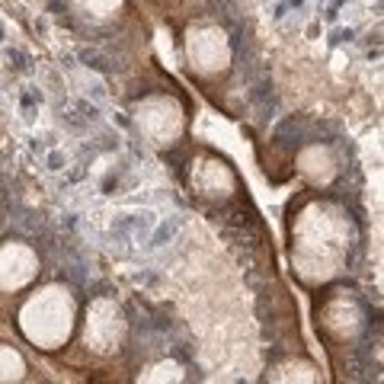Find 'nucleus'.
Wrapping results in <instances>:
<instances>
[{
  "label": "nucleus",
  "instance_id": "f257e3e1",
  "mask_svg": "<svg viewBox=\"0 0 384 384\" xmlns=\"http://www.w3.org/2000/svg\"><path fill=\"white\" fill-rule=\"evenodd\" d=\"M179 228H182V215H170L167 221H160L157 231L147 237V250H160V247H167V243H173Z\"/></svg>",
  "mask_w": 384,
  "mask_h": 384
},
{
  "label": "nucleus",
  "instance_id": "f03ea898",
  "mask_svg": "<svg viewBox=\"0 0 384 384\" xmlns=\"http://www.w3.org/2000/svg\"><path fill=\"white\" fill-rule=\"evenodd\" d=\"M80 61H83L86 67H90V71H100V74H112V64H109V61L103 58V55H100L96 48H83V51H80Z\"/></svg>",
  "mask_w": 384,
  "mask_h": 384
},
{
  "label": "nucleus",
  "instance_id": "7ed1b4c3",
  "mask_svg": "<svg viewBox=\"0 0 384 384\" xmlns=\"http://www.w3.org/2000/svg\"><path fill=\"white\" fill-rule=\"evenodd\" d=\"M77 112L83 116V122H86V125H90V122H93V125H100V122H103V116H100V106H93V103H86V100H80V103H77Z\"/></svg>",
  "mask_w": 384,
  "mask_h": 384
},
{
  "label": "nucleus",
  "instance_id": "20e7f679",
  "mask_svg": "<svg viewBox=\"0 0 384 384\" xmlns=\"http://www.w3.org/2000/svg\"><path fill=\"white\" fill-rule=\"evenodd\" d=\"M7 58H10V67H16V71L29 74V58L23 55V51H7Z\"/></svg>",
  "mask_w": 384,
  "mask_h": 384
},
{
  "label": "nucleus",
  "instance_id": "39448f33",
  "mask_svg": "<svg viewBox=\"0 0 384 384\" xmlns=\"http://www.w3.org/2000/svg\"><path fill=\"white\" fill-rule=\"evenodd\" d=\"M64 167H67V160L61 157V151H51V154H48V170L58 173V170H64Z\"/></svg>",
  "mask_w": 384,
  "mask_h": 384
},
{
  "label": "nucleus",
  "instance_id": "423d86ee",
  "mask_svg": "<svg viewBox=\"0 0 384 384\" xmlns=\"http://www.w3.org/2000/svg\"><path fill=\"white\" fill-rule=\"evenodd\" d=\"M352 36H355L352 29H336V32H333V39H330V42H333V45H339V42H349Z\"/></svg>",
  "mask_w": 384,
  "mask_h": 384
},
{
  "label": "nucleus",
  "instance_id": "0eeeda50",
  "mask_svg": "<svg viewBox=\"0 0 384 384\" xmlns=\"http://www.w3.org/2000/svg\"><path fill=\"white\" fill-rule=\"evenodd\" d=\"M282 4H285V7H301L304 0H282Z\"/></svg>",
  "mask_w": 384,
  "mask_h": 384
}]
</instances>
